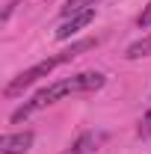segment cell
<instances>
[{
	"mask_svg": "<svg viewBox=\"0 0 151 154\" xmlns=\"http://www.w3.org/2000/svg\"><path fill=\"white\" fill-rule=\"evenodd\" d=\"M104 83H107V77L101 74V71H83V74L57 80V83L39 89L21 110H15V113H12V122H21V119H27L30 113H36V110H45L48 104H57L59 98H65V95H74V92H95V89H101Z\"/></svg>",
	"mask_w": 151,
	"mask_h": 154,
	"instance_id": "cell-1",
	"label": "cell"
},
{
	"mask_svg": "<svg viewBox=\"0 0 151 154\" xmlns=\"http://www.w3.org/2000/svg\"><path fill=\"white\" fill-rule=\"evenodd\" d=\"M98 42L95 38H83V42H74L68 51H62V54H57V57H48V59H42V62H36L33 68H27V71H21L6 89H3V95L6 98H12V95H18L21 89H27V86H33L39 77H45V74H51L57 65H62V62H71V59L77 57V54H83V51H89V48H95Z\"/></svg>",
	"mask_w": 151,
	"mask_h": 154,
	"instance_id": "cell-2",
	"label": "cell"
},
{
	"mask_svg": "<svg viewBox=\"0 0 151 154\" xmlns=\"http://www.w3.org/2000/svg\"><path fill=\"white\" fill-rule=\"evenodd\" d=\"M95 18V9H86V12H80V15H71V18H65L62 24L57 27V38H71L74 33H80L83 27H89Z\"/></svg>",
	"mask_w": 151,
	"mask_h": 154,
	"instance_id": "cell-3",
	"label": "cell"
},
{
	"mask_svg": "<svg viewBox=\"0 0 151 154\" xmlns=\"http://www.w3.org/2000/svg\"><path fill=\"white\" fill-rule=\"evenodd\" d=\"M33 145V134L30 131H21V134H9L0 139V154H24Z\"/></svg>",
	"mask_w": 151,
	"mask_h": 154,
	"instance_id": "cell-4",
	"label": "cell"
},
{
	"mask_svg": "<svg viewBox=\"0 0 151 154\" xmlns=\"http://www.w3.org/2000/svg\"><path fill=\"white\" fill-rule=\"evenodd\" d=\"M125 57H128V59H142V57H151V36L139 38V42H133L131 48L125 51Z\"/></svg>",
	"mask_w": 151,
	"mask_h": 154,
	"instance_id": "cell-5",
	"label": "cell"
},
{
	"mask_svg": "<svg viewBox=\"0 0 151 154\" xmlns=\"http://www.w3.org/2000/svg\"><path fill=\"white\" fill-rule=\"evenodd\" d=\"M95 3H98V0H65V6H62V15H65V18L80 15V12H86V9H95Z\"/></svg>",
	"mask_w": 151,
	"mask_h": 154,
	"instance_id": "cell-6",
	"label": "cell"
},
{
	"mask_svg": "<svg viewBox=\"0 0 151 154\" xmlns=\"http://www.w3.org/2000/svg\"><path fill=\"white\" fill-rule=\"evenodd\" d=\"M98 139H101V136H95V134H83V136L74 142V145H71V151H68V154H89L95 145H98Z\"/></svg>",
	"mask_w": 151,
	"mask_h": 154,
	"instance_id": "cell-7",
	"label": "cell"
},
{
	"mask_svg": "<svg viewBox=\"0 0 151 154\" xmlns=\"http://www.w3.org/2000/svg\"><path fill=\"white\" fill-rule=\"evenodd\" d=\"M136 24H139V27H151V3L142 9V15L136 18Z\"/></svg>",
	"mask_w": 151,
	"mask_h": 154,
	"instance_id": "cell-8",
	"label": "cell"
},
{
	"mask_svg": "<svg viewBox=\"0 0 151 154\" xmlns=\"http://www.w3.org/2000/svg\"><path fill=\"white\" fill-rule=\"evenodd\" d=\"M139 134H142V136H151V110L145 113V119H142V125H139Z\"/></svg>",
	"mask_w": 151,
	"mask_h": 154,
	"instance_id": "cell-9",
	"label": "cell"
}]
</instances>
